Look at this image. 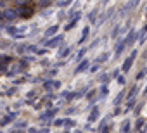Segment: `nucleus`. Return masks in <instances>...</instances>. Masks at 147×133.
<instances>
[{
    "label": "nucleus",
    "instance_id": "nucleus-3",
    "mask_svg": "<svg viewBox=\"0 0 147 133\" xmlns=\"http://www.w3.org/2000/svg\"><path fill=\"white\" fill-rule=\"evenodd\" d=\"M128 130H130V123L126 121V123H123V133H125V131H128Z\"/></svg>",
    "mask_w": 147,
    "mask_h": 133
},
{
    "label": "nucleus",
    "instance_id": "nucleus-2",
    "mask_svg": "<svg viewBox=\"0 0 147 133\" xmlns=\"http://www.w3.org/2000/svg\"><path fill=\"white\" fill-rule=\"evenodd\" d=\"M5 16H7V19H12V17H16V12L14 11H7Z\"/></svg>",
    "mask_w": 147,
    "mask_h": 133
},
{
    "label": "nucleus",
    "instance_id": "nucleus-4",
    "mask_svg": "<svg viewBox=\"0 0 147 133\" xmlns=\"http://www.w3.org/2000/svg\"><path fill=\"white\" fill-rule=\"evenodd\" d=\"M135 93H137V87H135V88H133V90H131V93H130V99H131V97H133V95H135Z\"/></svg>",
    "mask_w": 147,
    "mask_h": 133
},
{
    "label": "nucleus",
    "instance_id": "nucleus-1",
    "mask_svg": "<svg viewBox=\"0 0 147 133\" xmlns=\"http://www.w3.org/2000/svg\"><path fill=\"white\" fill-rule=\"evenodd\" d=\"M135 55H137V52H131V55H130V57L126 59V62L123 64V71H125V73H126V71L131 68V64H133V59H135Z\"/></svg>",
    "mask_w": 147,
    "mask_h": 133
}]
</instances>
